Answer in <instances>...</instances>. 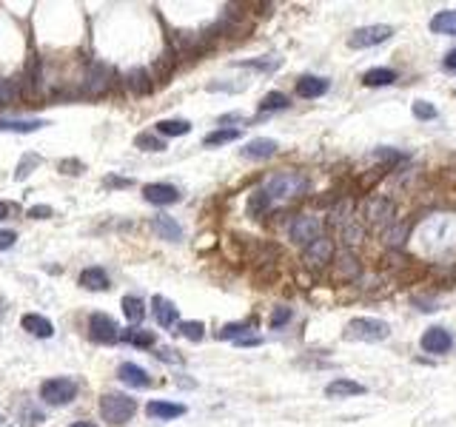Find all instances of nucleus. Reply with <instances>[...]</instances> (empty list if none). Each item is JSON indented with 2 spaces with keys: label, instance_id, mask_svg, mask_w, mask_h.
I'll use <instances>...</instances> for the list:
<instances>
[{
  "label": "nucleus",
  "instance_id": "1",
  "mask_svg": "<svg viewBox=\"0 0 456 427\" xmlns=\"http://www.w3.org/2000/svg\"><path fill=\"white\" fill-rule=\"evenodd\" d=\"M306 186H308V182H306V177H302L299 171H280V174L268 177L257 191L265 197L268 205H277V202L283 205V202L299 197L302 191H306Z\"/></svg>",
  "mask_w": 456,
  "mask_h": 427
},
{
  "label": "nucleus",
  "instance_id": "2",
  "mask_svg": "<svg viewBox=\"0 0 456 427\" xmlns=\"http://www.w3.org/2000/svg\"><path fill=\"white\" fill-rule=\"evenodd\" d=\"M137 413V402L126 393H106L100 399V416L109 424H126Z\"/></svg>",
  "mask_w": 456,
  "mask_h": 427
},
{
  "label": "nucleus",
  "instance_id": "3",
  "mask_svg": "<svg viewBox=\"0 0 456 427\" xmlns=\"http://www.w3.org/2000/svg\"><path fill=\"white\" fill-rule=\"evenodd\" d=\"M391 325L382 319H371V316H356L348 322L345 328V339H356V342H382L388 339Z\"/></svg>",
  "mask_w": 456,
  "mask_h": 427
},
{
  "label": "nucleus",
  "instance_id": "4",
  "mask_svg": "<svg viewBox=\"0 0 456 427\" xmlns=\"http://www.w3.org/2000/svg\"><path fill=\"white\" fill-rule=\"evenodd\" d=\"M74 396H77V382L66 379V376H54V379H46L40 385V402L52 405V408L74 402Z\"/></svg>",
  "mask_w": 456,
  "mask_h": 427
},
{
  "label": "nucleus",
  "instance_id": "5",
  "mask_svg": "<svg viewBox=\"0 0 456 427\" xmlns=\"http://www.w3.org/2000/svg\"><path fill=\"white\" fill-rule=\"evenodd\" d=\"M288 234H291V239L297 242V245L308 248L311 242H317L322 236V223L314 217V214H299V217L291 223Z\"/></svg>",
  "mask_w": 456,
  "mask_h": 427
},
{
  "label": "nucleus",
  "instance_id": "6",
  "mask_svg": "<svg viewBox=\"0 0 456 427\" xmlns=\"http://www.w3.org/2000/svg\"><path fill=\"white\" fill-rule=\"evenodd\" d=\"M391 35H393V29H391V26H385V23L362 26V29H356V32H351V35H348V46H351V49H371V46L385 43Z\"/></svg>",
  "mask_w": 456,
  "mask_h": 427
},
{
  "label": "nucleus",
  "instance_id": "7",
  "mask_svg": "<svg viewBox=\"0 0 456 427\" xmlns=\"http://www.w3.org/2000/svg\"><path fill=\"white\" fill-rule=\"evenodd\" d=\"M83 86H86V95L100 97V95H106V91L114 86V72L109 66H103V63H91L88 72H86Z\"/></svg>",
  "mask_w": 456,
  "mask_h": 427
},
{
  "label": "nucleus",
  "instance_id": "8",
  "mask_svg": "<svg viewBox=\"0 0 456 427\" xmlns=\"http://www.w3.org/2000/svg\"><path fill=\"white\" fill-rule=\"evenodd\" d=\"M88 337L95 339V342H100V345H114L120 339V328L106 314H91V319H88Z\"/></svg>",
  "mask_w": 456,
  "mask_h": 427
},
{
  "label": "nucleus",
  "instance_id": "9",
  "mask_svg": "<svg viewBox=\"0 0 456 427\" xmlns=\"http://www.w3.org/2000/svg\"><path fill=\"white\" fill-rule=\"evenodd\" d=\"M419 345H422L425 353H448L453 348V337H450V330H445V328L437 325V328H428V330L422 333Z\"/></svg>",
  "mask_w": 456,
  "mask_h": 427
},
{
  "label": "nucleus",
  "instance_id": "10",
  "mask_svg": "<svg viewBox=\"0 0 456 427\" xmlns=\"http://www.w3.org/2000/svg\"><path fill=\"white\" fill-rule=\"evenodd\" d=\"M143 197L151 205H171L180 200V191L168 182H148V186H143Z\"/></svg>",
  "mask_w": 456,
  "mask_h": 427
},
{
  "label": "nucleus",
  "instance_id": "11",
  "mask_svg": "<svg viewBox=\"0 0 456 427\" xmlns=\"http://www.w3.org/2000/svg\"><path fill=\"white\" fill-rule=\"evenodd\" d=\"M328 80L325 77H317V74H302L299 77V83H297V95L299 97H306V100H317V97H322L325 91H328Z\"/></svg>",
  "mask_w": 456,
  "mask_h": 427
},
{
  "label": "nucleus",
  "instance_id": "12",
  "mask_svg": "<svg viewBox=\"0 0 456 427\" xmlns=\"http://www.w3.org/2000/svg\"><path fill=\"white\" fill-rule=\"evenodd\" d=\"M117 379L123 382V385H129V387H148L151 385V379H148V373L140 368V364H134V362H123L117 368Z\"/></svg>",
  "mask_w": 456,
  "mask_h": 427
},
{
  "label": "nucleus",
  "instance_id": "13",
  "mask_svg": "<svg viewBox=\"0 0 456 427\" xmlns=\"http://www.w3.org/2000/svg\"><path fill=\"white\" fill-rule=\"evenodd\" d=\"M277 140H268V137H257V140H251L246 148H242V157L246 160H268V157H274L277 154Z\"/></svg>",
  "mask_w": 456,
  "mask_h": 427
},
{
  "label": "nucleus",
  "instance_id": "14",
  "mask_svg": "<svg viewBox=\"0 0 456 427\" xmlns=\"http://www.w3.org/2000/svg\"><path fill=\"white\" fill-rule=\"evenodd\" d=\"M151 305H155V319H157L160 328H174V325H177L180 314H177V308H174L171 299H166V296L157 293L155 299H151Z\"/></svg>",
  "mask_w": 456,
  "mask_h": 427
},
{
  "label": "nucleus",
  "instance_id": "15",
  "mask_svg": "<svg viewBox=\"0 0 456 427\" xmlns=\"http://www.w3.org/2000/svg\"><path fill=\"white\" fill-rule=\"evenodd\" d=\"M146 413H148V419L171 421V419H177V416L186 413V405H174V402H160V399H155V402L146 405Z\"/></svg>",
  "mask_w": 456,
  "mask_h": 427
},
{
  "label": "nucleus",
  "instance_id": "16",
  "mask_svg": "<svg viewBox=\"0 0 456 427\" xmlns=\"http://www.w3.org/2000/svg\"><path fill=\"white\" fill-rule=\"evenodd\" d=\"M20 325H23V330H29V333H32V337H38V339H49V337H54V325H52L46 316L26 314V316L20 319Z\"/></svg>",
  "mask_w": 456,
  "mask_h": 427
},
{
  "label": "nucleus",
  "instance_id": "17",
  "mask_svg": "<svg viewBox=\"0 0 456 427\" xmlns=\"http://www.w3.org/2000/svg\"><path fill=\"white\" fill-rule=\"evenodd\" d=\"M331 257H333V245H331L328 236H320L317 242H311V245L306 248V259H308V265H314V268L331 262Z\"/></svg>",
  "mask_w": 456,
  "mask_h": 427
},
{
  "label": "nucleus",
  "instance_id": "18",
  "mask_svg": "<svg viewBox=\"0 0 456 427\" xmlns=\"http://www.w3.org/2000/svg\"><path fill=\"white\" fill-rule=\"evenodd\" d=\"M362 393H365V385L351 382V379H333V382L325 387V396H328V399H345V396H362Z\"/></svg>",
  "mask_w": 456,
  "mask_h": 427
},
{
  "label": "nucleus",
  "instance_id": "19",
  "mask_svg": "<svg viewBox=\"0 0 456 427\" xmlns=\"http://www.w3.org/2000/svg\"><path fill=\"white\" fill-rule=\"evenodd\" d=\"M151 231H155L160 239H168V242H180L182 239V228L171 217H155V220H151Z\"/></svg>",
  "mask_w": 456,
  "mask_h": 427
},
{
  "label": "nucleus",
  "instance_id": "20",
  "mask_svg": "<svg viewBox=\"0 0 456 427\" xmlns=\"http://www.w3.org/2000/svg\"><path fill=\"white\" fill-rule=\"evenodd\" d=\"M80 285L86 291H106L109 288V273L103 268H86L80 273Z\"/></svg>",
  "mask_w": 456,
  "mask_h": 427
},
{
  "label": "nucleus",
  "instance_id": "21",
  "mask_svg": "<svg viewBox=\"0 0 456 427\" xmlns=\"http://www.w3.org/2000/svg\"><path fill=\"white\" fill-rule=\"evenodd\" d=\"M126 86H129V91H134V95H148V91L155 88V83H151V74L146 69H132L126 74Z\"/></svg>",
  "mask_w": 456,
  "mask_h": 427
},
{
  "label": "nucleus",
  "instance_id": "22",
  "mask_svg": "<svg viewBox=\"0 0 456 427\" xmlns=\"http://www.w3.org/2000/svg\"><path fill=\"white\" fill-rule=\"evenodd\" d=\"M431 32L437 35H456V9H445L431 17Z\"/></svg>",
  "mask_w": 456,
  "mask_h": 427
},
{
  "label": "nucleus",
  "instance_id": "23",
  "mask_svg": "<svg viewBox=\"0 0 456 427\" xmlns=\"http://www.w3.org/2000/svg\"><path fill=\"white\" fill-rule=\"evenodd\" d=\"M43 120H0V131H17V134H32L43 129Z\"/></svg>",
  "mask_w": 456,
  "mask_h": 427
},
{
  "label": "nucleus",
  "instance_id": "24",
  "mask_svg": "<svg viewBox=\"0 0 456 427\" xmlns=\"http://www.w3.org/2000/svg\"><path fill=\"white\" fill-rule=\"evenodd\" d=\"M362 83L371 86V88L391 86V83H397V72H393V69H371V72L362 74Z\"/></svg>",
  "mask_w": 456,
  "mask_h": 427
},
{
  "label": "nucleus",
  "instance_id": "25",
  "mask_svg": "<svg viewBox=\"0 0 456 427\" xmlns=\"http://www.w3.org/2000/svg\"><path fill=\"white\" fill-rule=\"evenodd\" d=\"M120 339L134 345V348H151V345H155V333H151V330H140V328H129V330L120 333Z\"/></svg>",
  "mask_w": 456,
  "mask_h": 427
},
{
  "label": "nucleus",
  "instance_id": "26",
  "mask_svg": "<svg viewBox=\"0 0 456 427\" xmlns=\"http://www.w3.org/2000/svg\"><path fill=\"white\" fill-rule=\"evenodd\" d=\"M189 131H191L189 120H160L157 123V134H163V137H182Z\"/></svg>",
  "mask_w": 456,
  "mask_h": 427
},
{
  "label": "nucleus",
  "instance_id": "27",
  "mask_svg": "<svg viewBox=\"0 0 456 427\" xmlns=\"http://www.w3.org/2000/svg\"><path fill=\"white\" fill-rule=\"evenodd\" d=\"M123 314H126V319L132 322V325H137V322H143V316H146V305H143V299L140 296H123Z\"/></svg>",
  "mask_w": 456,
  "mask_h": 427
},
{
  "label": "nucleus",
  "instance_id": "28",
  "mask_svg": "<svg viewBox=\"0 0 456 427\" xmlns=\"http://www.w3.org/2000/svg\"><path fill=\"white\" fill-rule=\"evenodd\" d=\"M234 140H239V129H220V131H211V134H205V145L208 148H217V145H226V143H234Z\"/></svg>",
  "mask_w": 456,
  "mask_h": 427
},
{
  "label": "nucleus",
  "instance_id": "29",
  "mask_svg": "<svg viewBox=\"0 0 456 427\" xmlns=\"http://www.w3.org/2000/svg\"><path fill=\"white\" fill-rule=\"evenodd\" d=\"M280 108H288V97L283 91H268L260 100V111H280Z\"/></svg>",
  "mask_w": 456,
  "mask_h": 427
},
{
  "label": "nucleus",
  "instance_id": "30",
  "mask_svg": "<svg viewBox=\"0 0 456 427\" xmlns=\"http://www.w3.org/2000/svg\"><path fill=\"white\" fill-rule=\"evenodd\" d=\"M254 328V322H234V325H226L223 330H217V337L220 339H242V333H246V330H251Z\"/></svg>",
  "mask_w": 456,
  "mask_h": 427
},
{
  "label": "nucleus",
  "instance_id": "31",
  "mask_svg": "<svg viewBox=\"0 0 456 427\" xmlns=\"http://www.w3.org/2000/svg\"><path fill=\"white\" fill-rule=\"evenodd\" d=\"M180 333L191 342H200L205 337V328H203V322H180Z\"/></svg>",
  "mask_w": 456,
  "mask_h": 427
},
{
  "label": "nucleus",
  "instance_id": "32",
  "mask_svg": "<svg viewBox=\"0 0 456 427\" xmlns=\"http://www.w3.org/2000/svg\"><path fill=\"white\" fill-rule=\"evenodd\" d=\"M134 145L143 148V151H163V148H166V143H163L160 137H155V134H137Z\"/></svg>",
  "mask_w": 456,
  "mask_h": 427
},
{
  "label": "nucleus",
  "instance_id": "33",
  "mask_svg": "<svg viewBox=\"0 0 456 427\" xmlns=\"http://www.w3.org/2000/svg\"><path fill=\"white\" fill-rule=\"evenodd\" d=\"M414 117L416 120H434L437 117V106L428 103V100H416L414 103Z\"/></svg>",
  "mask_w": 456,
  "mask_h": 427
},
{
  "label": "nucleus",
  "instance_id": "34",
  "mask_svg": "<svg viewBox=\"0 0 456 427\" xmlns=\"http://www.w3.org/2000/svg\"><path fill=\"white\" fill-rule=\"evenodd\" d=\"M288 319H291V308H274V314H271V319H268V328L271 330H277V328H283V325H288Z\"/></svg>",
  "mask_w": 456,
  "mask_h": 427
},
{
  "label": "nucleus",
  "instance_id": "35",
  "mask_svg": "<svg viewBox=\"0 0 456 427\" xmlns=\"http://www.w3.org/2000/svg\"><path fill=\"white\" fill-rule=\"evenodd\" d=\"M35 166H40V157H35V154H26V157L20 160V166H17L15 177H17V179H26L29 174H32V168H35Z\"/></svg>",
  "mask_w": 456,
  "mask_h": 427
},
{
  "label": "nucleus",
  "instance_id": "36",
  "mask_svg": "<svg viewBox=\"0 0 456 427\" xmlns=\"http://www.w3.org/2000/svg\"><path fill=\"white\" fill-rule=\"evenodd\" d=\"M17 242V234L15 231H0V251H9Z\"/></svg>",
  "mask_w": 456,
  "mask_h": 427
},
{
  "label": "nucleus",
  "instance_id": "37",
  "mask_svg": "<svg viewBox=\"0 0 456 427\" xmlns=\"http://www.w3.org/2000/svg\"><path fill=\"white\" fill-rule=\"evenodd\" d=\"M29 217H32V220H46V217H52V208L49 205H32V208H29Z\"/></svg>",
  "mask_w": 456,
  "mask_h": 427
},
{
  "label": "nucleus",
  "instance_id": "38",
  "mask_svg": "<svg viewBox=\"0 0 456 427\" xmlns=\"http://www.w3.org/2000/svg\"><path fill=\"white\" fill-rule=\"evenodd\" d=\"M60 171H63V174H80L83 171V163H77V160H63V163H60Z\"/></svg>",
  "mask_w": 456,
  "mask_h": 427
},
{
  "label": "nucleus",
  "instance_id": "39",
  "mask_svg": "<svg viewBox=\"0 0 456 427\" xmlns=\"http://www.w3.org/2000/svg\"><path fill=\"white\" fill-rule=\"evenodd\" d=\"M106 186H114V188H129L132 179H123V177H106Z\"/></svg>",
  "mask_w": 456,
  "mask_h": 427
},
{
  "label": "nucleus",
  "instance_id": "40",
  "mask_svg": "<svg viewBox=\"0 0 456 427\" xmlns=\"http://www.w3.org/2000/svg\"><path fill=\"white\" fill-rule=\"evenodd\" d=\"M442 63H445V69H448V72H456V49H450V51L445 54Z\"/></svg>",
  "mask_w": 456,
  "mask_h": 427
},
{
  "label": "nucleus",
  "instance_id": "41",
  "mask_svg": "<svg viewBox=\"0 0 456 427\" xmlns=\"http://www.w3.org/2000/svg\"><path fill=\"white\" fill-rule=\"evenodd\" d=\"M157 356H160L163 362H182V359L177 356V351H171V348H163V351H160Z\"/></svg>",
  "mask_w": 456,
  "mask_h": 427
},
{
  "label": "nucleus",
  "instance_id": "42",
  "mask_svg": "<svg viewBox=\"0 0 456 427\" xmlns=\"http://www.w3.org/2000/svg\"><path fill=\"white\" fill-rule=\"evenodd\" d=\"M6 214H9V205H6V202H0V220H6Z\"/></svg>",
  "mask_w": 456,
  "mask_h": 427
},
{
  "label": "nucleus",
  "instance_id": "43",
  "mask_svg": "<svg viewBox=\"0 0 456 427\" xmlns=\"http://www.w3.org/2000/svg\"><path fill=\"white\" fill-rule=\"evenodd\" d=\"M72 427H95V424H91V421H74Z\"/></svg>",
  "mask_w": 456,
  "mask_h": 427
}]
</instances>
